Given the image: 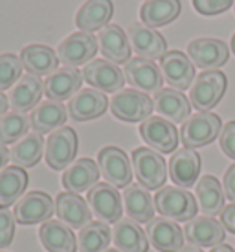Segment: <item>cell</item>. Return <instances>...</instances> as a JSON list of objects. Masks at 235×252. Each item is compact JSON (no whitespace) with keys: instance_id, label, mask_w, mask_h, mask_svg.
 <instances>
[{"instance_id":"obj_1","label":"cell","mask_w":235,"mask_h":252,"mask_svg":"<svg viewBox=\"0 0 235 252\" xmlns=\"http://www.w3.org/2000/svg\"><path fill=\"white\" fill-rule=\"evenodd\" d=\"M156 212L171 221H191L197 216L199 204L195 195L178 186H166L154 195Z\"/></svg>"},{"instance_id":"obj_2","label":"cell","mask_w":235,"mask_h":252,"mask_svg":"<svg viewBox=\"0 0 235 252\" xmlns=\"http://www.w3.org/2000/svg\"><path fill=\"white\" fill-rule=\"evenodd\" d=\"M226 76L221 70H204L195 77L191 91H189V99L191 105L199 112H209L219 101L222 99L226 92Z\"/></svg>"},{"instance_id":"obj_3","label":"cell","mask_w":235,"mask_h":252,"mask_svg":"<svg viewBox=\"0 0 235 252\" xmlns=\"http://www.w3.org/2000/svg\"><path fill=\"white\" fill-rule=\"evenodd\" d=\"M222 122L213 112H197L182 124L180 140L187 149L204 147L221 134Z\"/></svg>"},{"instance_id":"obj_4","label":"cell","mask_w":235,"mask_h":252,"mask_svg":"<svg viewBox=\"0 0 235 252\" xmlns=\"http://www.w3.org/2000/svg\"><path fill=\"white\" fill-rule=\"evenodd\" d=\"M132 166L140 184L147 189H162L167 179L164 157L151 147H136L132 151Z\"/></svg>"},{"instance_id":"obj_5","label":"cell","mask_w":235,"mask_h":252,"mask_svg":"<svg viewBox=\"0 0 235 252\" xmlns=\"http://www.w3.org/2000/svg\"><path fill=\"white\" fill-rule=\"evenodd\" d=\"M154 109L152 99L146 92H140L136 89H125L116 92L111 99V111L118 120L136 124V122H146L151 118V112Z\"/></svg>"},{"instance_id":"obj_6","label":"cell","mask_w":235,"mask_h":252,"mask_svg":"<svg viewBox=\"0 0 235 252\" xmlns=\"http://www.w3.org/2000/svg\"><path fill=\"white\" fill-rule=\"evenodd\" d=\"M87 203H88L92 214L103 223H118L123 214V206H121V195L118 188H114L109 182H97L94 188L88 189L87 195Z\"/></svg>"},{"instance_id":"obj_7","label":"cell","mask_w":235,"mask_h":252,"mask_svg":"<svg viewBox=\"0 0 235 252\" xmlns=\"http://www.w3.org/2000/svg\"><path fill=\"white\" fill-rule=\"evenodd\" d=\"M97 166L103 173L105 181H109L114 188H127L132 181V166L123 149L116 146L103 147L97 155Z\"/></svg>"},{"instance_id":"obj_8","label":"cell","mask_w":235,"mask_h":252,"mask_svg":"<svg viewBox=\"0 0 235 252\" xmlns=\"http://www.w3.org/2000/svg\"><path fill=\"white\" fill-rule=\"evenodd\" d=\"M77 155V134L72 127H59L46 140V162L52 169H66Z\"/></svg>"},{"instance_id":"obj_9","label":"cell","mask_w":235,"mask_h":252,"mask_svg":"<svg viewBox=\"0 0 235 252\" xmlns=\"http://www.w3.org/2000/svg\"><path fill=\"white\" fill-rule=\"evenodd\" d=\"M140 136L144 138L147 146L158 153H173L178 146L176 127L173 126V122L162 116H151L146 122H142Z\"/></svg>"},{"instance_id":"obj_10","label":"cell","mask_w":235,"mask_h":252,"mask_svg":"<svg viewBox=\"0 0 235 252\" xmlns=\"http://www.w3.org/2000/svg\"><path fill=\"white\" fill-rule=\"evenodd\" d=\"M54 212H56V203L52 201V197L44 191L35 189L17 201L13 214L21 224H37L52 219Z\"/></svg>"},{"instance_id":"obj_11","label":"cell","mask_w":235,"mask_h":252,"mask_svg":"<svg viewBox=\"0 0 235 252\" xmlns=\"http://www.w3.org/2000/svg\"><path fill=\"white\" fill-rule=\"evenodd\" d=\"M96 37L88 32H77L68 35L57 48V57L64 66L76 68L79 64L90 63V59L96 56L97 52Z\"/></svg>"},{"instance_id":"obj_12","label":"cell","mask_w":235,"mask_h":252,"mask_svg":"<svg viewBox=\"0 0 235 252\" xmlns=\"http://www.w3.org/2000/svg\"><path fill=\"white\" fill-rule=\"evenodd\" d=\"M187 56L191 59V63L197 64L199 68L217 70L222 64L228 63L230 52L226 42L211 39V37H201L187 44Z\"/></svg>"},{"instance_id":"obj_13","label":"cell","mask_w":235,"mask_h":252,"mask_svg":"<svg viewBox=\"0 0 235 252\" xmlns=\"http://www.w3.org/2000/svg\"><path fill=\"white\" fill-rule=\"evenodd\" d=\"M131 48L138 54V57L149 59V61H162V57L167 54L166 39L160 35L158 32L147 24H131L127 32Z\"/></svg>"},{"instance_id":"obj_14","label":"cell","mask_w":235,"mask_h":252,"mask_svg":"<svg viewBox=\"0 0 235 252\" xmlns=\"http://www.w3.org/2000/svg\"><path fill=\"white\" fill-rule=\"evenodd\" d=\"M83 79L101 92H119L125 85V74L121 68L107 59H94L85 64Z\"/></svg>"},{"instance_id":"obj_15","label":"cell","mask_w":235,"mask_h":252,"mask_svg":"<svg viewBox=\"0 0 235 252\" xmlns=\"http://www.w3.org/2000/svg\"><path fill=\"white\" fill-rule=\"evenodd\" d=\"M162 74L169 87L175 91H186L195 81V66L191 59L180 52V50H169L162 57Z\"/></svg>"},{"instance_id":"obj_16","label":"cell","mask_w":235,"mask_h":252,"mask_svg":"<svg viewBox=\"0 0 235 252\" xmlns=\"http://www.w3.org/2000/svg\"><path fill=\"white\" fill-rule=\"evenodd\" d=\"M184 236L191 245L201 247V249L202 247L213 249L217 245H222V241L226 238V228L215 217L201 216L187 221L184 226Z\"/></svg>"},{"instance_id":"obj_17","label":"cell","mask_w":235,"mask_h":252,"mask_svg":"<svg viewBox=\"0 0 235 252\" xmlns=\"http://www.w3.org/2000/svg\"><path fill=\"white\" fill-rule=\"evenodd\" d=\"M147 239L160 252H178L184 247V230L167 217H154L147 223Z\"/></svg>"},{"instance_id":"obj_18","label":"cell","mask_w":235,"mask_h":252,"mask_svg":"<svg viewBox=\"0 0 235 252\" xmlns=\"http://www.w3.org/2000/svg\"><path fill=\"white\" fill-rule=\"evenodd\" d=\"M125 79L140 92H158L164 83V76L156 63L144 57H134L125 63Z\"/></svg>"},{"instance_id":"obj_19","label":"cell","mask_w":235,"mask_h":252,"mask_svg":"<svg viewBox=\"0 0 235 252\" xmlns=\"http://www.w3.org/2000/svg\"><path fill=\"white\" fill-rule=\"evenodd\" d=\"M202 162L199 153H195L193 149L182 147L178 151H175L171 160H169V177L178 188H191L199 181Z\"/></svg>"},{"instance_id":"obj_20","label":"cell","mask_w":235,"mask_h":252,"mask_svg":"<svg viewBox=\"0 0 235 252\" xmlns=\"http://www.w3.org/2000/svg\"><path fill=\"white\" fill-rule=\"evenodd\" d=\"M109 107V98L105 92L96 89H81L68 101V114L76 122H88L105 114Z\"/></svg>"},{"instance_id":"obj_21","label":"cell","mask_w":235,"mask_h":252,"mask_svg":"<svg viewBox=\"0 0 235 252\" xmlns=\"http://www.w3.org/2000/svg\"><path fill=\"white\" fill-rule=\"evenodd\" d=\"M56 214L59 221L66 223L70 228H83L92 223V210L88 203L79 193L72 191H61L56 199Z\"/></svg>"},{"instance_id":"obj_22","label":"cell","mask_w":235,"mask_h":252,"mask_svg":"<svg viewBox=\"0 0 235 252\" xmlns=\"http://www.w3.org/2000/svg\"><path fill=\"white\" fill-rule=\"evenodd\" d=\"M97 44L107 61L118 63H129L131 61V42L125 32L116 24H107L97 33Z\"/></svg>"},{"instance_id":"obj_23","label":"cell","mask_w":235,"mask_h":252,"mask_svg":"<svg viewBox=\"0 0 235 252\" xmlns=\"http://www.w3.org/2000/svg\"><path fill=\"white\" fill-rule=\"evenodd\" d=\"M99 181V166L92 158H79L62 173V186L72 193H83L94 188Z\"/></svg>"},{"instance_id":"obj_24","label":"cell","mask_w":235,"mask_h":252,"mask_svg":"<svg viewBox=\"0 0 235 252\" xmlns=\"http://www.w3.org/2000/svg\"><path fill=\"white\" fill-rule=\"evenodd\" d=\"M81 83H83V74L77 68L64 66V68H57L56 72H52L46 77L44 92L50 99L62 101L81 91Z\"/></svg>"},{"instance_id":"obj_25","label":"cell","mask_w":235,"mask_h":252,"mask_svg":"<svg viewBox=\"0 0 235 252\" xmlns=\"http://www.w3.org/2000/svg\"><path fill=\"white\" fill-rule=\"evenodd\" d=\"M152 105L154 111L162 114V118L175 124H184L191 114V101L184 96V92L175 89H162L156 92Z\"/></svg>"},{"instance_id":"obj_26","label":"cell","mask_w":235,"mask_h":252,"mask_svg":"<svg viewBox=\"0 0 235 252\" xmlns=\"http://www.w3.org/2000/svg\"><path fill=\"white\" fill-rule=\"evenodd\" d=\"M44 92V83L39 76L24 74L9 92V107L15 112H26L39 105Z\"/></svg>"},{"instance_id":"obj_27","label":"cell","mask_w":235,"mask_h":252,"mask_svg":"<svg viewBox=\"0 0 235 252\" xmlns=\"http://www.w3.org/2000/svg\"><path fill=\"white\" fill-rule=\"evenodd\" d=\"M114 15L112 0H87L76 15V24L81 32H97L111 22Z\"/></svg>"},{"instance_id":"obj_28","label":"cell","mask_w":235,"mask_h":252,"mask_svg":"<svg viewBox=\"0 0 235 252\" xmlns=\"http://www.w3.org/2000/svg\"><path fill=\"white\" fill-rule=\"evenodd\" d=\"M39 238L48 252H76L77 249V238L72 228L57 219H48L44 224H41Z\"/></svg>"},{"instance_id":"obj_29","label":"cell","mask_w":235,"mask_h":252,"mask_svg":"<svg viewBox=\"0 0 235 252\" xmlns=\"http://www.w3.org/2000/svg\"><path fill=\"white\" fill-rule=\"evenodd\" d=\"M112 241L119 252H147L149 241L147 234L136 221L132 219H119L114 224Z\"/></svg>"},{"instance_id":"obj_30","label":"cell","mask_w":235,"mask_h":252,"mask_svg":"<svg viewBox=\"0 0 235 252\" xmlns=\"http://www.w3.org/2000/svg\"><path fill=\"white\" fill-rule=\"evenodd\" d=\"M125 201V212L136 223H149L154 219V201H152L149 189L144 188L142 184H131L125 188L123 193Z\"/></svg>"},{"instance_id":"obj_31","label":"cell","mask_w":235,"mask_h":252,"mask_svg":"<svg viewBox=\"0 0 235 252\" xmlns=\"http://www.w3.org/2000/svg\"><path fill=\"white\" fill-rule=\"evenodd\" d=\"M29 122H31L35 133H54L66 122V107L62 105L61 101H56V99L41 101L31 111Z\"/></svg>"},{"instance_id":"obj_32","label":"cell","mask_w":235,"mask_h":252,"mask_svg":"<svg viewBox=\"0 0 235 252\" xmlns=\"http://www.w3.org/2000/svg\"><path fill=\"white\" fill-rule=\"evenodd\" d=\"M21 61L22 66L33 74V76H50L52 72L57 70L59 64V57L57 52L44 46V44H29L21 52Z\"/></svg>"},{"instance_id":"obj_33","label":"cell","mask_w":235,"mask_h":252,"mask_svg":"<svg viewBox=\"0 0 235 252\" xmlns=\"http://www.w3.org/2000/svg\"><path fill=\"white\" fill-rule=\"evenodd\" d=\"M195 191H197L199 206L207 217H215L222 214L226 195H224V189H222L219 179H215L213 175L201 177L197 186H195Z\"/></svg>"},{"instance_id":"obj_34","label":"cell","mask_w":235,"mask_h":252,"mask_svg":"<svg viewBox=\"0 0 235 252\" xmlns=\"http://www.w3.org/2000/svg\"><path fill=\"white\" fill-rule=\"evenodd\" d=\"M28 188V173L19 166H7L0 171V210L9 208Z\"/></svg>"},{"instance_id":"obj_35","label":"cell","mask_w":235,"mask_h":252,"mask_svg":"<svg viewBox=\"0 0 235 252\" xmlns=\"http://www.w3.org/2000/svg\"><path fill=\"white\" fill-rule=\"evenodd\" d=\"M180 9H182L180 0H147L140 9V17L147 26L160 28L173 22L180 15Z\"/></svg>"},{"instance_id":"obj_36","label":"cell","mask_w":235,"mask_h":252,"mask_svg":"<svg viewBox=\"0 0 235 252\" xmlns=\"http://www.w3.org/2000/svg\"><path fill=\"white\" fill-rule=\"evenodd\" d=\"M44 151V140L39 133H29L24 138L13 144L9 151V158L15 166L19 168H31L35 164H39Z\"/></svg>"},{"instance_id":"obj_37","label":"cell","mask_w":235,"mask_h":252,"mask_svg":"<svg viewBox=\"0 0 235 252\" xmlns=\"http://www.w3.org/2000/svg\"><path fill=\"white\" fill-rule=\"evenodd\" d=\"M111 245V228L103 221H92L79 230L77 247L81 252H105Z\"/></svg>"},{"instance_id":"obj_38","label":"cell","mask_w":235,"mask_h":252,"mask_svg":"<svg viewBox=\"0 0 235 252\" xmlns=\"http://www.w3.org/2000/svg\"><path fill=\"white\" fill-rule=\"evenodd\" d=\"M31 127L29 118L24 112H6L0 116V144H17L28 134Z\"/></svg>"},{"instance_id":"obj_39","label":"cell","mask_w":235,"mask_h":252,"mask_svg":"<svg viewBox=\"0 0 235 252\" xmlns=\"http://www.w3.org/2000/svg\"><path fill=\"white\" fill-rule=\"evenodd\" d=\"M22 61L15 54H2L0 56V91L13 87L22 77Z\"/></svg>"},{"instance_id":"obj_40","label":"cell","mask_w":235,"mask_h":252,"mask_svg":"<svg viewBox=\"0 0 235 252\" xmlns=\"http://www.w3.org/2000/svg\"><path fill=\"white\" fill-rule=\"evenodd\" d=\"M15 214L11 210H0V249H6L11 245L15 236Z\"/></svg>"},{"instance_id":"obj_41","label":"cell","mask_w":235,"mask_h":252,"mask_svg":"<svg viewBox=\"0 0 235 252\" xmlns=\"http://www.w3.org/2000/svg\"><path fill=\"white\" fill-rule=\"evenodd\" d=\"M232 4H234V0H193L195 9L206 17L224 13L226 9H230Z\"/></svg>"},{"instance_id":"obj_42","label":"cell","mask_w":235,"mask_h":252,"mask_svg":"<svg viewBox=\"0 0 235 252\" xmlns=\"http://www.w3.org/2000/svg\"><path fill=\"white\" fill-rule=\"evenodd\" d=\"M219 142H221L222 153L226 155L228 158L235 160V120L228 122L226 126L222 127L221 134H219Z\"/></svg>"},{"instance_id":"obj_43","label":"cell","mask_w":235,"mask_h":252,"mask_svg":"<svg viewBox=\"0 0 235 252\" xmlns=\"http://www.w3.org/2000/svg\"><path fill=\"white\" fill-rule=\"evenodd\" d=\"M222 189H224V195L235 203V164H232L226 169L224 179H222Z\"/></svg>"},{"instance_id":"obj_44","label":"cell","mask_w":235,"mask_h":252,"mask_svg":"<svg viewBox=\"0 0 235 252\" xmlns=\"http://www.w3.org/2000/svg\"><path fill=\"white\" fill-rule=\"evenodd\" d=\"M221 223L224 224V228L230 234H235V203L224 206V210L221 214Z\"/></svg>"},{"instance_id":"obj_45","label":"cell","mask_w":235,"mask_h":252,"mask_svg":"<svg viewBox=\"0 0 235 252\" xmlns=\"http://www.w3.org/2000/svg\"><path fill=\"white\" fill-rule=\"evenodd\" d=\"M7 160H11V158H9V151H7L6 146H2V144H0V171L6 168Z\"/></svg>"},{"instance_id":"obj_46","label":"cell","mask_w":235,"mask_h":252,"mask_svg":"<svg viewBox=\"0 0 235 252\" xmlns=\"http://www.w3.org/2000/svg\"><path fill=\"white\" fill-rule=\"evenodd\" d=\"M7 105H9V101H7V98L0 92V116L2 114H6L7 112Z\"/></svg>"},{"instance_id":"obj_47","label":"cell","mask_w":235,"mask_h":252,"mask_svg":"<svg viewBox=\"0 0 235 252\" xmlns=\"http://www.w3.org/2000/svg\"><path fill=\"white\" fill-rule=\"evenodd\" d=\"M209 252H235L234 251V247H230V245H226V243H222V245H217V247H213Z\"/></svg>"},{"instance_id":"obj_48","label":"cell","mask_w":235,"mask_h":252,"mask_svg":"<svg viewBox=\"0 0 235 252\" xmlns=\"http://www.w3.org/2000/svg\"><path fill=\"white\" fill-rule=\"evenodd\" d=\"M178 252H202L201 251V247H195V245H186V247H182Z\"/></svg>"},{"instance_id":"obj_49","label":"cell","mask_w":235,"mask_h":252,"mask_svg":"<svg viewBox=\"0 0 235 252\" xmlns=\"http://www.w3.org/2000/svg\"><path fill=\"white\" fill-rule=\"evenodd\" d=\"M232 52L235 54V33H234V37H232Z\"/></svg>"},{"instance_id":"obj_50","label":"cell","mask_w":235,"mask_h":252,"mask_svg":"<svg viewBox=\"0 0 235 252\" xmlns=\"http://www.w3.org/2000/svg\"><path fill=\"white\" fill-rule=\"evenodd\" d=\"M105 252H119V251H118V249H107Z\"/></svg>"}]
</instances>
